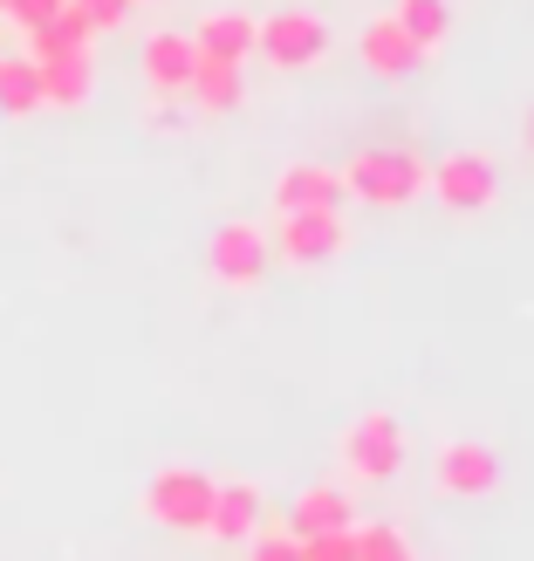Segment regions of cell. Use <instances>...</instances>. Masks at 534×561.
I'll return each mask as SVG.
<instances>
[{
  "label": "cell",
  "mask_w": 534,
  "mask_h": 561,
  "mask_svg": "<svg viewBox=\"0 0 534 561\" xmlns=\"http://www.w3.org/2000/svg\"><path fill=\"white\" fill-rule=\"evenodd\" d=\"M336 179H343V199L398 213V206H411L418 192H425L432 164L418 158V151H405V145H363V151H350V164Z\"/></svg>",
  "instance_id": "1"
},
{
  "label": "cell",
  "mask_w": 534,
  "mask_h": 561,
  "mask_svg": "<svg viewBox=\"0 0 534 561\" xmlns=\"http://www.w3.org/2000/svg\"><path fill=\"white\" fill-rule=\"evenodd\" d=\"M405 425L390 411H363L356 425L343 432V472L356 486H384V480H398L405 472Z\"/></svg>",
  "instance_id": "2"
},
{
  "label": "cell",
  "mask_w": 534,
  "mask_h": 561,
  "mask_svg": "<svg viewBox=\"0 0 534 561\" xmlns=\"http://www.w3.org/2000/svg\"><path fill=\"white\" fill-rule=\"evenodd\" d=\"M213 486L206 472H192V466H164L158 480L145 486V514L158 527H172V535H206V520H213Z\"/></svg>",
  "instance_id": "3"
},
{
  "label": "cell",
  "mask_w": 534,
  "mask_h": 561,
  "mask_svg": "<svg viewBox=\"0 0 534 561\" xmlns=\"http://www.w3.org/2000/svg\"><path fill=\"white\" fill-rule=\"evenodd\" d=\"M254 55L274 62V69H288V76L316 69L329 55V27H322V14H308V8H281V14H268L254 27Z\"/></svg>",
  "instance_id": "4"
},
{
  "label": "cell",
  "mask_w": 534,
  "mask_h": 561,
  "mask_svg": "<svg viewBox=\"0 0 534 561\" xmlns=\"http://www.w3.org/2000/svg\"><path fill=\"white\" fill-rule=\"evenodd\" d=\"M268 247L288 267H329V261H343L350 227H343V213H281V227H274Z\"/></svg>",
  "instance_id": "5"
},
{
  "label": "cell",
  "mask_w": 534,
  "mask_h": 561,
  "mask_svg": "<svg viewBox=\"0 0 534 561\" xmlns=\"http://www.w3.org/2000/svg\"><path fill=\"white\" fill-rule=\"evenodd\" d=\"M425 192H439L445 213H487V206L500 199V172H493L487 151H453V158L432 164Z\"/></svg>",
  "instance_id": "6"
},
{
  "label": "cell",
  "mask_w": 534,
  "mask_h": 561,
  "mask_svg": "<svg viewBox=\"0 0 534 561\" xmlns=\"http://www.w3.org/2000/svg\"><path fill=\"white\" fill-rule=\"evenodd\" d=\"M268 261H274V247H268V233L254 219H227V227L213 233V247H206V267H213V280H227V288H261Z\"/></svg>",
  "instance_id": "7"
},
{
  "label": "cell",
  "mask_w": 534,
  "mask_h": 561,
  "mask_svg": "<svg viewBox=\"0 0 534 561\" xmlns=\"http://www.w3.org/2000/svg\"><path fill=\"white\" fill-rule=\"evenodd\" d=\"M432 486L445 500H480L500 486V459H493V445L480 438H453V445H439V459H432Z\"/></svg>",
  "instance_id": "8"
},
{
  "label": "cell",
  "mask_w": 534,
  "mask_h": 561,
  "mask_svg": "<svg viewBox=\"0 0 534 561\" xmlns=\"http://www.w3.org/2000/svg\"><path fill=\"white\" fill-rule=\"evenodd\" d=\"M274 213H343V179L329 172V164H281L274 179Z\"/></svg>",
  "instance_id": "9"
},
{
  "label": "cell",
  "mask_w": 534,
  "mask_h": 561,
  "mask_svg": "<svg viewBox=\"0 0 534 561\" xmlns=\"http://www.w3.org/2000/svg\"><path fill=\"white\" fill-rule=\"evenodd\" d=\"M145 82L158 96H185L192 82V62H200V48H192V35H179V27H158V35H145Z\"/></svg>",
  "instance_id": "10"
},
{
  "label": "cell",
  "mask_w": 534,
  "mask_h": 561,
  "mask_svg": "<svg viewBox=\"0 0 534 561\" xmlns=\"http://www.w3.org/2000/svg\"><path fill=\"white\" fill-rule=\"evenodd\" d=\"M356 527V500L343 486H308L295 507H288V535L295 541H316V535H350Z\"/></svg>",
  "instance_id": "11"
},
{
  "label": "cell",
  "mask_w": 534,
  "mask_h": 561,
  "mask_svg": "<svg viewBox=\"0 0 534 561\" xmlns=\"http://www.w3.org/2000/svg\"><path fill=\"white\" fill-rule=\"evenodd\" d=\"M42 103L55 110H82L96 96V62H90V48H69V55H42Z\"/></svg>",
  "instance_id": "12"
},
{
  "label": "cell",
  "mask_w": 534,
  "mask_h": 561,
  "mask_svg": "<svg viewBox=\"0 0 534 561\" xmlns=\"http://www.w3.org/2000/svg\"><path fill=\"white\" fill-rule=\"evenodd\" d=\"M356 55H363V69H371V76H384V82H398V76H411L418 62H425V55H418L411 48V35H405V27L398 21H371V27H363V42H356Z\"/></svg>",
  "instance_id": "13"
},
{
  "label": "cell",
  "mask_w": 534,
  "mask_h": 561,
  "mask_svg": "<svg viewBox=\"0 0 534 561\" xmlns=\"http://www.w3.org/2000/svg\"><path fill=\"white\" fill-rule=\"evenodd\" d=\"M185 96H192L200 117H227V110H240V96H247V76H240V62H213V55H200Z\"/></svg>",
  "instance_id": "14"
},
{
  "label": "cell",
  "mask_w": 534,
  "mask_h": 561,
  "mask_svg": "<svg viewBox=\"0 0 534 561\" xmlns=\"http://www.w3.org/2000/svg\"><path fill=\"white\" fill-rule=\"evenodd\" d=\"M254 527H261V486H254V480L213 486V520H206L213 541H247Z\"/></svg>",
  "instance_id": "15"
},
{
  "label": "cell",
  "mask_w": 534,
  "mask_h": 561,
  "mask_svg": "<svg viewBox=\"0 0 534 561\" xmlns=\"http://www.w3.org/2000/svg\"><path fill=\"white\" fill-rule=\"evenodd\" d=\"M254 27H261V21L219 8V14H206L200 27H192V48L213 55V62H247V55H254Z\"/></svg>",
  "instance_id": "16"
},
{
  "label": "cell",
  "mask_w": 534,
  "mask_h": 561,
  "mask_svg": "<svg viewBox=\"0 0 534 561\" xmlns=\"http://www.w3.org/2000/svg\"><path fill=\"white\" fill-rule=\"evenodd\" d=\"M42 110V69L27 55H0V117H35Z\"/></svg>",
  "instance_id": "17"
},
{
  "label": "cell",
  "mask_w": 534,
  "mask_h": 561,
  "mask_svg": "<svg viewBox=\"0 0 534 561\" xmlns=\"http://www.w3.org/2000/svg\"><path fill=\"white\" fill-rule=\"evenodd\" d=\"M411 35V48L418 55H432L445 35H453V8H445V0H398V14H390Z\"/></svg>",
  "instance_id": "18"
},
{
  "label": "cell",
  "mask_w": 534,
  "mask_h": 561,
  "mask_svg": "<svg viewBox=\"0 0 534 561\" xmlns=\"http://www.w3.org/2000/svg\"><path fill=\"white\" fill-rule=\"evenodd\" d=\"M350 548H356V561H411L405 527H390V520H356L350 527Z\"/></svg>",
  "instance_id": "19"
},
{
  "label": "cell",
  "mask_w": 534,
  "mask_h": 561,
  "mask_svg": "<svg viewBox=\"0 0 534 561\" xmlns=\"http://www.w3.org/2000/svg\"><path fill=\"white\" fill-rule=\"evenodd\" d=\"M63 8H69V0H0V14H8L14 27H27V35H35V27H48Z\"/></svg>",
  "instance_id": "20"
},
{
  "label": "cell",
  "mask_w": 534,
  "mask_h": 561,
  "mask_svg": "<svg viewBox=\"0 0 534 561\" xmlns=\"http://www.w3.org/2000/svg\"><path fill=\"white\" fill-rule=\"evenodd\" d=\"M69 8H82V14H90V27L103 35V27H124V21H130L137 0H69Z\"/></svg>",
  "instance_id": "21"
},
{
  "label": "cell",
  "mask_w": 534,
  "mask_h": 561,
  "mask_svg": "<svg viewBox=\"0 0 534 561\" xmlns=\"http://www.w3.org/2000/svg\"><path fill=\"white\" fill-rule=\"evenodd\" d=\"M247 561H302V541L288 535V527H281V535H261Z\"/></svg>",
  "instance_id": "22"
},
{
  "label": "cell",
  "mask_w": 534,
  "mask_h": 561,
  "mask_svg": "<svg viewBox=\"0 0 534 561\" xmlns=\"http://www.w3.org/2000/svg\"><path fill=\"white\" fill-rule=\"evenodd\" d=\"M302 561H356L350 535H316V541H302Z\"/></svg>",
  "instance_id": "23"
},
{
  "label": "cell",
  "mask_w": 534,
  "mask_h": 561,
  "mask_svg": "<svg viewBox=\"0 0 534 561\" xmlns=\"http://www.w3.org/2000/svg\"><path fill=\"white\" fill-rule=\"evenodd\" d=\"M527 145H534V117H527Z\"/></svg>",
  "instance_id": "24"
}]
</instances>
